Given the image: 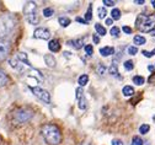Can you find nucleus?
Segmentation results:
<instances>
[{
	"instance_id": "1",
	"label": "nucleus",
	"mask_w": 155,
	"mask_h": 145,
	"mask_svg": "<svg viewBox=\"0 0 155 145\" xmlns=\"http://www.w3.org/2000/svg\"><path fill=\"white\" fill-rule=\"evenodd\" d=\"M42 135L46 140L47 144H51V145H57L61 143V139H62V135H61V132L57 127L52 126V124H47L42 128Z\"/></svg>"
},
{
	"instance_id": "2",
	"label": "nucleus",
	"mask_w": 155,
	"mask_h": 145,
	"mask_svg": "<svg viewBox=\"0 0 155 145\" xmlns=\"http://www.w3.org/2000/svg\"><path fill=\"white\" fill-rule=\"evenodd\" d=\"M135 25H137V28L142 32H150L155 27V16L142 14L135 20Z\"/></svg>"
},
{
	"instance_id": "3",
	"label": "nucleus",
	"mask_w": 155,
	"mask_h": 145,
	"mask_svg": "<svg viewBox=\"0 0 155 145\" xmlns=\"http://www.w3.org/2000/svg\"><path fill=\"white\" fill-rule=\"evenodd\" d=\"M15 28V20L11 15L0 16V38L9 36Z\"/></svg>"
},
{
	"instance_id": "4",
	"label": "nucleus",
	"mask_w": 155,
	"mask_h": 145,
	"mask_svg": "<svg viewBox=\"0 0 155 145\" xmlns=\"http://www.w3.org/2000/svg\"><path fill=\"white\" fill-rule=\"evenodd\" d=\"M24 14L26 20L31 24V25H37L40 22V18H38V12H37V5L33 2H28L25 4L24 6Z\"/></svg>"
},
{
	"instance_id": "5",
	"label": "nucleus",
	"mask_w": 155,
	"mask_h": 145,
	"mask_svg": "<svg viewBox=\"0 0 155 145\" xmlns=\"http://www.w3.org/2000/svg\"><path fill=\"white\" fill-rule=\"evenodd\" d=\"M32 112L30 110H26V108H21L18 110L16 113H15V120L18 122V123H26L27 120H30L32 118Z\"/></svg>"
},
{
	"instance_id": "6",
	"label": "nucleus",
	"mask_w": 155,
	"mask_h": 145,
	"mask_svg": "<svg viewBox=\"0 0 155 145\" xmlns=\"http://www.w3.org/2000/svg\"><path fill=\"white\" fill-rule=\"evenodd\" d=\"M31 89V91L35 94V96H37L40 100H42L43 102H46V103H49L51 102V95H49V92L47 91V90H45V89H42V87H40V86H36V87H30Z\"/></svg>"
},
{
	"instance_id": "7",
	"label": "nucleus",
	"mask_w": 155,
	"mask_h": 145,
	"mask_svg": "<svg viewBox=\"0 0 155 145\" xmlns=\"http://www.w3.org/2000/svg\"><path fill=\"white\" fill-rule=\"evenodd\" d=\"M76 98H78V106H79L80 110H86L87 107V101L85 98V95H84V91L81 87H78L76 89Z\"/></svg>"
},
{
	"instance_id": "8",
	"label": "nucleus",
	"mask_w": 155,
	"mask_h": 145,
	"mask_svg": "<svg viewBox=\"0 0 155 145\" xmlns=\"http://www.w3.org/2000/svg\"><path fill=\"white\" fill-rule=\"evenodd\" d=\"M35 37L40 38V39H49L51 32H49V30H47L45 27H38L35 30Z\"/></svg>"
},
{
	"instance_id": "9",
	"label": "nucleus",
	"mask_w": 155,
	"mask_h": 145,
	"mask_svg": "<svg viewBox=\"0 0 155 145\" xmlns=\"http://www.w3.org/2000/svg\"><path fill=\"white\" fill-rule=\"evenodd\" d=\"M10 52V44L6 41H0V60H4Z\"/></svg>"
},
{
	"instance_id": "10",
	"label": "nucleus",
	"mask_w": 155,
	"mask_h": 145,
	"mask_svg": "<svg viewBox=\"0 0 155 145\" xmlns=\"http://www.w3.org/2000/svg\"><path fill=\"white\" fill-rule=\"evenodd\" d=\"M68 44L71 46V47H74L75 49H80V48H83L84 44H85V38L71 39V41H69V42H68Z\"/></svg>"
},
{
	"instance_id": "11",
	"label": "nucleus",
	"mask_w": 155,
	"mask_h": 145,
	"mask_svg": "<svg viewBox=\"0 0 155 145\" xmlns=\"http://www.w3.org/2000/svg\"><path fill=\"white\" fill-rule=\"evenodd\" d=\"M48 48H49L51 52H58L61 49V44L57 39H51L49 43H48Z\"/></svg>"
},
{
	"instance_id": "12",
	"label": "nucleus",
	"mask_w": 155,
	"mask_h": 145,
	"mask_svg": "<svg viewBox=\"0 0 155 145\" xmlns=\"http://www.w3.org/2000/svg\"><path fill=\"white\" fill-rule=\"evenodd\" d=\"M100 54L102 57H110V55L114 54V48L113 47H104L100 49Z\"/></svg>"
},
{
	"instance_id": "13",
	"label": "nucleus",
	"mask_w": 155,
	"mask_h": 145,
	"mask_svg": "<svg viewBox=\"0 0 155 145\" xmlns=\"http://www.w3.org/2000/svg\"><path fill=\"white\" fill-rule=\"evenodd\" d=\"M45 61H46V64H47V67H49V68H54L55 67V59H54V57L53 55H51V54H47V55H45Z\"/></svg>"
},
{
	"instance_id": "14",
	"label": "nucleus",
	"mask_w": 155,
	"mask_h": 145,
	"mask_svg": "<svg viewBox=\"0 0 155 145\" xmlns=\"http://www.w3.org/2000/svg\"><path fill=\"white\" fill-rule=\"evenodd\" d=\"M8 81H9V79H8L6 74H5L2 69H0V86L6 85V84H8Z\"/></svg>"
},
{
	"instance_id": "15",
	"label": "nucleus",
	"mask_w": 155,
	"mask_h": 145,
	"mask_svg": "<svg viewBox=\"0 0 155 145\" xmlns=\"http://www.w3.org/2000/svg\"><path fill=\"white\" fill-rule=\"evenodd\" d=\"M122 94H123L126 97L133 96V94H134V89H133L132 86H124L123 90H122Z\"/></svg>"
},
{
	"instance_id": "16",
	"label": "nucleus",
	"mask_w": 155,
	"mask_h": 145,
	"mask_svg": "<svg viewBox=\"0 0 155 145\" xmlns=\"http://www.w3.org/2000/svg\"><path fill=\"white\" fill-rule=\"evenodd\" d=\"M79 85H80V87H83V86H85L86 84H87V81H89V76L86 75V74H83V75H80L79 76Z\"/></svg>"
},
{
	"instance_id": "17",
	"label": "nucleus",
	"mask_w": 155,
	"mask_h": 145,
	"mask_svg": "<svg viewBox=\"0 0 155 145\" xmlns=\"http://www.w3.org/2000/svg\"><path fill=\"white\" fill-rule=\"evenodd\" d=\"M95 30H96V32H97V35H100V36H105L106 35V28L100 24L95 25Z\"/></svg>"
},
{
	"instance_id": "18",
	"label": "nucleus",
	"mask_w": 155,
	"mask_h": 145,
	"mask_svg": "<svg viewBox=\"0 0 155 145\" xmlns=\"http://www.w3.org/2000/svg\"><path fill=\"white\" fill-rule=\"evenodd\" d=\"M70 18H68V17H65V16H61L59 17V24L63 26V27H68L69 25H70Z\"/></svg>"
},
{
	"instance_id": "19",
	"label": "nucleus",
	"mask_w": 155,
	"mask_h": 145,
	"mask_svg": "<svg viewBox=\"0 0 155 145\" xmlns=\"http://www.w3.org/2000/svg\"><path fill=\"white\" fill-rule=\"evenodd\" d=\"M111 16H112V20H120L121 18V10L120 9H113L111 11Z\"/></svg>"
},
{
	"instance_id": "20",
	"label": "nucleus",
	"mask_w": 155,
	"mask_h": 145,
	"mask_svg": "<svg viewBox=\"0 0 155 145\" xmlns=\"http://www.w3.org/2000/svg\"><path fill=\"white\" fill-rule=\"evenodd\" d=\"M133 41H134V43L137 44V46H142V44L145 43V38L143 36H135Z\"/></svg>"
},
{
	"instance_id": "21",
	"label": "nucleus",
	"mask_w": 155,
	"mask_h": 145,
	"mask_svg": "<svg viewBox=\"0 0 155 145\" xmlns=\"http://www.w3.org/2000/svg\"><path fill=\"white\" fill-rule=\"evenodd\" d=\"M108 73L112 75V76H116L118 74V67H117V64H112L110 68H108Z\"/></svg>"
},
{
	"instance_id": "22",
	"label": "nucleus",
	"mask_w": 155,
	"mask_h": 145,
	"mask_svg": "<svg viewBox=\"0 0 155 145\" xmlns=\"http://www.w3.org/2000/svg\"><path fill=\"white\" fill-rule=\"evenodd\" d=\"M106 73H107V68H106L104 64H99V65H97V74H99L100 76H104Z\"/></svg>"
},
{
	"instance_id": "23",
	"label": "nucleus",
	"mask_w": 155,
	"mask_h": 145,
	"mask_svg": "<svg viewBox=\"0 0 155 145\" xmlns=\"http://www.w3.org/2000/svg\"><path fill=\"white\" fill-rule=\"evenodd\" d=\"M144 81H145V80H144L143 76H138V75H137V76L133 77V82H134V84H137V85H143Z\"/></svg>"
},
{
	"instance_id": "24",
	"label": "nucleus",
	"mask_w": 155,
	"mask_h": 145,
	"mask_svg": "<svg viewBox=\"0 0 155 145\" xmlns=\"http://www.w3.org/2000/svg\"><path fill=\"white\" fill-rule=\"evenodd\" d=\"M53 14H54V10H53L52 8H45V9H43V15H45V17H51V16H53Z\"/></svg>"
},
{
	"instance_id": "25",
	"label": "nucleus",
	"mask_w": 155,
	"mask_h": 145,
	"mask_svg": "<svg viewBox=\"0 0 155 145\" xmlns=\"http://www.w3.org/2000/svg\"><path fill=\"white\" fill-rule=\"evenodd\" d=\"M149 129H150L149 124H142V126L139 127V132H140V134H147V133L149 132Z\"/></svg>"
},
{
	"instance_id": "26",
	"label": "nucleus",
	"mask_w": 155,
	"mask_h": 145,
	"mask_svg": "<svg viewBox=\"0 0 155 145\" xmlns=\"http://www.w3.org/2000/svg\"><path fill=\"white\" fill-rule=\"evenodd\" d=\"M85 18H86V22L87 21H91V18H92V6H91V4L89 6V10L85 14Z\"/></svg>"
},
{
	"instance_id": "27",
	"label": "nucleus",
	"mask_w": 155,
	"mask_h": 145,
	"mask_svg": "<svg viewBox=\"0 0 155 145\" xmlns=\"http://www.w3.org/2000/svg\"><path fill=\"white\" fill-rule=\"evenodd\" d=\"M133 68H134V65H133V61H132V60L124 61V69H126V70L130 71V70H133Z\"/></svg>"
},
{
	"instance_id": "28",
	"label": "nucleus",
	"mask_w": 155,
	"mask_h": 145,
	"mask_svg": "<svg viewBox=\"0 0 155 145\" xmlns=\"http://www.w3.org/2000/svg\"><path fill=\"white\" fill-rule=\"evenodd\" d=\"M143 144H144V141L139 137H134L132 140V145H143Z\"/></svg>"
},
{
	"instance_id": "29",
	"label": "nucleus",
	"mask_w": 155,
	"mask_h": 145,
	"mask_svg": "<svg viewBox=\"0 0 155 145\" xmlns=\"http://www.w3.org/2000/svg\"><path fill=\"white\" fill-rule=\"evenodd\" d=\"M97 14H99V17H100V18H105L106 15H107V10H106L105 8H100V9L97 10Z\"/></svg>"
},
{
	"instance_id": "30",
	"label": "nucleus",
	"mask_w": 155,
	"mask_h": 145,
	"mask_svg": "<svg viewBox=\"0 0 155 145\" xmlns=\"http://www.w3.org/2000/svg\"><path fill=\"white\" fill-rule=\"evenodd\" d=\"M110 33H111L113 37H118V36H120V28H118L117 26H114V27H112V28H111Z\"/></svg>"
},
{
	"instance_id": "31",
	"label": "nucleus",
	"mask_w": 155,
	"mask_h": 145,
	"mask_svg": "<svg viewBox=\"0 0 155 145\" xmlns=\"http://www.w3.org/2000/svg\"><path fill=\"white\" fill-rule=\"evenodd\" d=\"M128 54H130V55H135L137 54V52H138V48L137 47H134V46H130V47H128Z\"/></svg>"
},
{
	"instance_id": "32",
	"label": "nucleus",
	"mask_w": 155,
	"mask_h": 145,
	"mask_svg": "<svg viewBox=\"0 0 155 145\" xmlns=\"http://www.w3.org/2000/svg\"><path fill=\"white\" fill-rule=\"evenodd\" d=\"M84 48H85V52H86V54H87V55H92L94 49H92V46H91V44H85V46H84Z\"/></svg>"
},
{
	"instance_id": "33",
	"label": "nucleus",
	"mask_w": 155,
	"mask_h": 145,
	"mask_svg": "<svg viewBox=\"0 0 155 145\" xmlns=\"http://www.w3.org/2000/svg\"><path fill=\"white\" fill-rule=\"evenodd\" d=\"M143 54H144V57H147V58H151L154 54H155V49L153 51V52H148V51H143Z\"/></svg>"
},
{
	"instance_id": "34",
	"label": "nucleus",
	"mask_w": 155,
	"mask_h": 145,
	"mask_svg": "<svg viewBox=\"0 0 155 145\" xmlns=\"http://www.w3.org/2000/svg\"><path fill=\"white\" fill-rule=\"evenodd\" d=\"M104 4L106 6H113V5H116V3L113 2V0H104Z\"/></svg>"
},
{
	"instance_id": "35",
	"label": "nucleus",
	"mask_w": 155,
	"mask_h": 145,
	"mask_svg": "<svg viewBox=\"0 0 155 145\" xmlns=\"http://www.w3.org/2000/svg\"><path fill=\"white\" fill-rule=\"evenodd\" d=\"M122 30H123V32H124V33H128V35H130V33H132V28H130L129 26H123V28H122Z\"/></svg>"
},
{
	"instance_id": "36",
	"label": "nucleus",
	"mask_w": 155,
	"mask_h": 145,
	"mask_svg": "<svg viewBox=\"0 0 155 145\" xmlns=\"http://www.w3.org/2000/svg\"><path fill=\"white\" fill-rule=\"evenodd\" d=\"M112 145H123V143L120 139H113L112 140Z\"/></svg>"
},
{
	"instance_id": "37",
	"label": "nucleus",
	"mask_w": 155,
	"mask_h": 145,
	"mask_svg": "<svg viewBox=\"0 0 155 145\" xmlns=\"http://www.w3.org/2000/svg\"><path fill=\"white\" fill-rule=\"evenodd\" d=\"M92 39H94V43H96V44L100 43V38H99L97 36H96V35H94V36H92Z\"/></svg>"
},
{
	"instance_id": "38",
	"label": "nucleus",
	"mask_w": 155,
	"mask_h": 145,
	"mask_svg": "<svg viewBox=\"0 0 155 145\" xmlns=\"http://www.w3.org/2000/svg\"><path fill=\"white\" fill-rule=\"evenodd\" d=\"M76 21L80 22V24H83V25L86 24V20H84V18H81V17H76Z\"/></svg>"
},
{
	"instance_id": "39",
	"label": "nucleus",
	"mask_w": 155,
	"mask_h": 145,
	"mask_svg": "<svg viewBox=\"0 0 155 145\" xmlns=\"http://www.w3.org/2000/svg\"><path fill=\"white\" fill-rule=\"evenodd\" d=\"M112 22H113V20H112V18H106V25H107V26H111Z\"/></svg>"
},
{
	"instance_id": "40",
	"label": "nucleus",
	"mask_w": 155,
	"mask_h": 145,
	"mask_svg": "<svg viewBox=\"0 0 155 145\" xmlns=\"http://www.w3.org/2000/svg\"><path fill=\"white\" fill-rule=\"evenodd\" d=\"M134 3H135V4H139V5H140V4H144V0H135Z\"/></svg>"
},
{
	"instance_id": "41",
	"label": "nucleus",
	"mask_w": 155,
	"mask_h": 145,
	"mask_svg": "<svg viewBox=\"0 0 155 145\" xmlns=\"http://www.w3.org/2000/svg\"><path fill=\"white\" fill-rule=\"evenodd\" d=\"M151 5H153V6L155 8V0H153V2H151Z\"/></svg>"
},
{
	"instance_id": "42",
	"label": "nucleus",
	"mask_w": 155,
	"mask_h": 145,
	"mask_svg": "<svg viewBox=\"0 0 155 145\" xmlns=\"http://www.w3.org/2000/svg\"><path fill=\"white\" fill-rule=\"evenodd\" d=\"M85 145H87V144H85Z\"/></svg>"
}]
</instances>
